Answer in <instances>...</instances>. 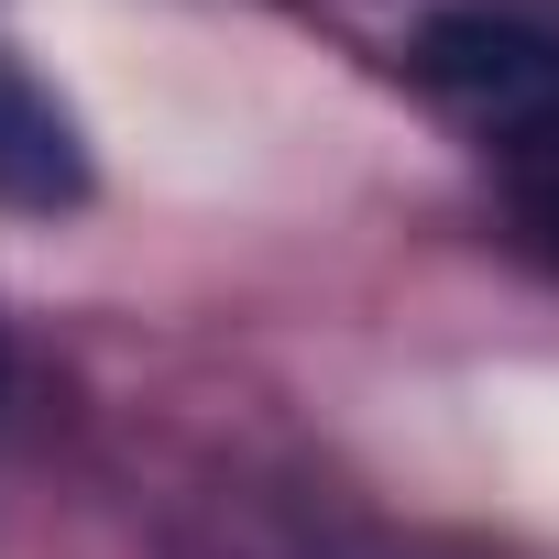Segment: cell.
<instances>
[{"mask_svg": "<svg viewBox=\"0 0 559 559\" xmlns=\"http://www.w3.org/2000/svg\"><path fill=\"white\" fill-rule=\"evenodd\" d=\"M417 88L493 143H559V34L515 12H439L417 34Z\"/></svg>", "mask_w": 559, "mask_h": 559, "instance_id": "cell-1", "label": "cell"}, {"mask_svg": "<svg viewBox=\"0 0 559 559\" xmlns=\"http://www.w3.org/2000/svg\"><path fill=\"white\" fill-rule=\"evenodd\" d=\"M78 198H88V143H78L67 99H56L23 56H0V209L56 219V209H78Z\"/></svg>", "mask_w": 559, "mask_h": 559, "instance_id": "cell-2", "label": "cell"}, {"mask_svg": "<svg viewBox=\"0 0 559 559\" xmlns=\"http://www.w3.org/2000/svg\"><path fill=\"white\" fill-rule=\"evenodd\" d=\"M504 209H515V241L559 263V143H526L515 176H504Z\"/></svg>", "mask_w": 559, "mask_h": 559, "instance_id": "cell-3", "label": "cell"}]
</instances>
